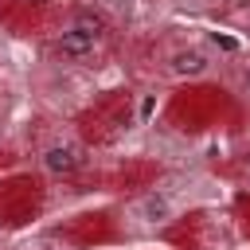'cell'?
I'll return each mask as SVG.
<instances>
[{
	"mask_svg": "<svg viewBox=\"0 0 250 250\" xmlns=\"http://www.w3.org/2000/svg\"><path fill=\"white\" fill-rule=\"evenodd\" d=\"M133 215L145 223V227H164V223H172L176 219V203H172V195L168 191H145L137 203H133Z\"/></svg>",
	"mask_w": 250,
	"mask_h": 250,
	"instance_id": "3957f363",
	"label": "cell"
},
{
	"mask_svg": "<svg viewBox=\"0 0 250 250\" xmlns=\"http://www.w3.org/2000/svg\"><path fill=\"white\" fill-rule=\"evenodd\" d=\"M94 47H98V43H94L90 35H82L78 27H70V23L55 35V55H62V59H70V62H86V59L94 55Z\"/></svg>",
	"mask_w": 250,
	"mask_h": 250,
	"instance_id": "277c9868",
	"label": "cell"
},
{
	"mask_svg": "<svg viewBox=\"0 0 250 250\" xmlns=\"http://www.w3.org/2000/svg\"><path fill=\"white\" fill-rule=\"evenodd\" d=\"M70 27H78V31L90 35L94 43H102V39L109 35V20H105V12H98V8H78V12L70 16Z\"/></svg>",
	"mask_w": 250,
	"mask_h": 250,
	"instance_id": "5b68a950",
	"label": "cell"
},
{
	"mask_svg": "<svg viewBox=\"0 0 250 250\" xmlns=\"http://www.w3.org/2000/svg\"><path fill=\"white\" fill-rule=\"evenodd\" d=\"M39 168L47 176H55V180H66V176L86 168V148L74 145V141H55V145H47L39 152Z\"/></svg>",
	"mask_w": 250,
	"mask_h": 250,
	"instance_id": "6da1fadb",
	"label": "cell"
},
{
	"mask_svg": "<svg viewBox=\"0 0 250 250\" xmlns=\"http://www.w3.org/2000/svg\"><path fill=\"white\" fill-rule=\"evenodd\" d=\"M211 70V55L199 47V43H184L168 55V74L180 78V82H191V78H203Z\"/></svg>",
	"mask_w": 250,
	"mask_h": 250,
	"instance_id": "7a4b0ae2",
	"label": "cell"
},
{
	"mask_svg": "<svg viewBox=\"0 0 250 250\" xmlns=\"http://www.w3.org/2000/svg\"><path fill=\"white\" fill-rule=\"evenodd\" d=\"M207 39H211L215 47H223V51H238V39H227V35H219V31H211Z\"/></svg>",
	"mask_w": 250,
	"mask_h": 250,
	"instance_id": "8992f818",
	"label": "cell"
},
{
	"mask_svg": "<svg viewBox=\"0 0 250 250\" xmlns=\"http://www.w3.org/2000/svg\"><path fill=\"white\" fill-rule=\"evenodd\" d=\"M242 90H246V94H250V70H246V74H242Z\"/></svg>",
	"mask_w": 250,
	"mask_h": 250,
	"instance_id": "52a82bcc",
	"label": "cell"
},
{
	"mask_svg": "<svg viewBox=\"0 0 250 250\" xmlns=\"http://www.w3.org/2000/svg\"><path fill=\"white\" fill-rule=\"evenodd\" d=\"M246 176H250V160H246Z\"/></svg>",
	"mask_w": 250,
	"mask_h": 250,
	"instance_id": "ba28073f",
	"label": "cell"
}]
</instances>
